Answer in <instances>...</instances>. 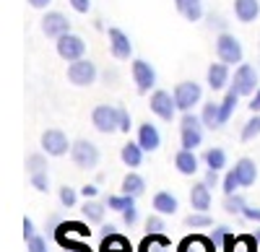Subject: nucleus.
Wrapping results in <instances>:
<instances>
[{
    "label": "nucleus",
    "instance_id": "obj_1",
    "mask_svg": "<svg viewBox=\"0 0 260 252\" xmlns=\"http://www.w3.org/2000/svg\"><path fill=\"white\" fill-rule=\"evenodd\" d=\"M203 120L195 117L192 112H182V120H180V140H182V149H190L195 151L203 140Z\"/></svg>",
    "mask_w": 260,
    "mask_h": 252
},
{
    "label": "nucleus",
    "instance_id": "obj_2",
    "mask_svg": "<svg viewBox=\"0 0 260 252\" xmlns=\"http://www.w3.org/2000/svg\"><path fill=\"white\" fill-rule=\"evenodd\" d=\"M216 55L226 65H240L242 62V42L229 31H221L216 37Z\"/></svg>",
    "mask_w": 260,
    "mask_h": 252
},
{
    "label": "nucleus",
    "instance_id": "obj_3",
    "mask_svg": "<svg viewBox=\"0 0 260 252\" xmlns=\"http://www.w3.org/2000/svg\"><path fill=\"white\" fill-rule=\"evenodd\" d=\"M96 76H99L96 65H94L91 60H86V57H81V60H73L71 65H68V81L73 83V86H78V89L91 86V83L96 81Z\"/></svg>",
    "mask_w": 260,
    "mask_h": 252
},
{
    "label": "nucleus",
    "instance_id": "obj_4",
    "mask_svg": "<svg viewBox=\"0 0 260 252\" xmlns=\"http://www.w3.org/2000/svg\"><path fill=\"white\" fill-rule=\"evenodd\" d=\"M91 125L99 133H115V130H120V107H112V104H99V107H94Z\"/></svg>",
    "mask_w": 260,
    "mask_h": 252
},
{
    "label": "nucleus",
    "instance_id": "obj_5",
    "mask_svg": "<svg viewBox=\"0 0 260 252\" xmlns=\"http://www.w3.org/2000/svg\"><path fill=\"white\" fill-rule=\"evenodd\" d=\"M232 89L240 94V96H252L260 86H257V70L247 62H240L234 70V78H232Z\"/></svg>",
    "mask_w": 260,
    "mask_h": 252
},
{
    "label": "nucleus",
    "instance_id": "obj_6",
    "mask_svg": "<svg viewBox=\"0 0 260 252\" xmlns=\"http://www.w3.org/2000/svg\"><path fill=\"white\" fill-rule=\"evenodd\" d=\"M71 159H73V164L78 166V169H94V166L99 164V149L91 140L81 138L71 146Z\"/></svg>",
    "mask_w": 260,
    "mask_h": 252
},
{
    "label": "nucleus",
    "instance_id": "obj_7",
    "mask_svg": "<svg viewBox=\"0 0 260 252\" xmlns=\"http://www.w3.org/2000/svg\"><path fill=\"white\" fill-rule=\"evenodd\" d=\"M175 101H177V110L180 112H190L195 104L201 101L203 96V89H201V83H195V81H182L175 86Z\"/></svg>",
    "mask_w": 260,
    "mask_h": 252
},
{
    "label": "nucleus",
    "instance_id": "obj_8",
    "mask_svg": "<svg viewBox=\"0 0 260 252\" xmlns=\"http://www.w3.org/2000/svg\"><path fill=\"white\" fill-rule=\"evenodd\" d=\"M55 47H57V55L62 60H68V62L86 57V42L78 34H71V31L62 34L60 39H55Z\"/></svg>",
    "mask_w": 260,
    "mask_h": 252
},
{
    "label": "nucleus",
    "instance_id": "obj_9",
    "mask_svg": "<svg viewBox=\"0 0 260 252\" xmlns=\"http://www.w3.org/2000/svg\"><path fill=\"white\" fill-rule=\"evenodd\" d=\"M151 112H154L156 117H161V120H167V122H172L175 120V115H177V101H175V94H169V91H154L151 94Z\"/></svg>",
    "mask_w": 260,
    "mask_h": 252
},
{
    "label": "nucleus",
    "instance_id": "obj_10",
    "mask_svg": "<svg viewBox=\"0 0 260 252\" xmlns=\"http://www.w3.org/2000/svg\"><path fill=\"white\" fill-rule=\"evenodd\" d=\"M130 73H133V81H136L138 94H148L151 89L156 86V70L151 68V62H146V60H133Z\"/></svg>",
    "mask_w": 260,
    "mask_h": 252
},
{
    "label": "nucleus",
    "instance_id": "obj_11",
    "mask_svg": "<svg viewBox=\"0 0 260 252\" xmlns=\"http://www.w3.org/2000/svg\"><path fill=\"white\" fill-rule=\"evenodd\" d=\"M68 31H71V21L60 11H47L45 16H42V34H45L47 39H60Z\"/></svg>",
    "mask_w": 260,
    "mask_h": 252
},
{
    "label": "nucleus",
    "instance_id": "obj_12",
    "mask_svg": "<svg viewBox=\"0 0 260 252\" xmlns=\"http://www.w3.org/2000/svg\"><path fill=\"white\" fill-rule=\"evenodd\" d=\"M71 146L73 143H68V135H65L62 130H45L42 133V149H45V154L47 156H65L71 151Z\"/></svg>",
    "mask_w": 260,
    "mask_h": 252
},
{
    "label": "nucleus",
    "instance_id": "obj_13",
    "mask_svg": "<svg viewBox=\"0 0 260 252\" xmlns=\"http://www.w3.org/2000/svg\"><path fill=\"white\" fill-rule=\"evenodd\" d=\"M107 37H110V52L115 60H127L130 55H133V45H130V37L117 29V26H110L107 29Z\"/></svg>",
    "mask_w": 260,
    "mask_h": 252
},
{
    "label": "nucleus",
    "instance_id": "obj_14",
    "mask_svg": "<svg viewBox=\"0 0 260 252\" xmlns=\"http://www.w3.org/2000/svg\"><path fill=\"white\" fill-rule=\"evenodd\" d=\"M216 242L211 237H203V234H190L180 242L177 252H216Z\"/></svg>",
    "mask_w": 260,
    "mask_h": 252
},
{
    "label": "nucleus",
    "instance_id": "obj_15",
    "mask_svg": "<svg viewBox=\"0 0 260 252\" xmlns=\"http://www.w3.org/2000/svg\"><path fill=\"white\" fill-rule=\"evenodd\" d=\"M206 81H208V86L211 91H221L226 83H229V65L226 62H211L208 65V73H206Z\"/></svg>",
    "mask_w": 260,
    "mask_h": 252
},
{
    "label": "nucleus",
    "instance_id": "obj_16",
    "mask_svg": "<svg viewBox=\"0 0 260 252\" xmlns=\"http://www.w3.org/2000/svg\"><path fill=\"white\" fill-rule=\"evenodd\" d=\"M138 143H141L143 151L154 154L159 146H161V135H159V130H156L151 122H143L141 128H138Z\"/></svg>",
    "mask_w": 260,
    "mask_h": 252
},
{
    "label": "nucleus",
    "instance_id": "obj_17",
    "mask_svg": "<svg viewBox=\"0 0 260 252\" xmlns=\"http://www.w3.org/2000/svg\"><path fill=\"white\" fill-rule=\"evenodd\" d=\"M234 16L242 24H252L260 16V0H234Z\"/></svg>",
    "mask_w": 260,
    "mask_h": 252
},
{
    "label": "nucleus",
    "instance_id": "obj_18",
    "mask_svg": "<svg viewBox=\"0 0 260 252\" xmlns=\"http://www.w3.org/2000/svg\"><path fill=\"white\" fill-rule=\"evenodd\" d=\"M190 205L195 208V211H203V213L211 208V187L206 182L192 185V190H190Z\"/></svg>",
    "mask_w": 260,
    "mask_h": 252
},
{
    "label": "nucleus",
    "instance_id": "obj_19",
    "mask_svg": "<svg viewBox=\"0 0 260 252\" xmlns=\"http://www.w3.org/2000/svg\"><path fill=\"white\" fill-rule=\"evenodd\" d=\"M234 172H237V177H240L242 187H250L257 179V166H255L252 159H240V161L234 164Z\"/></svg>",
    "mask_w": 260,
    "mask_h": 252
},
{
    "label": "nucleus",
    "instance_id": "obj_20",
    "mask_svg": "<svg viewBox=\"0 0 260 252\" xmlns=\"http://www.w3.org/2000/svg\"><path fill=\"white\" fill-rule=\"evenodd\" d=\"M175 166H177V172L180 174H195L198 172V156H195L190 149H182V151H177V156H175Z\"/></svg>",
    "mask_w": 260,
    "mask_h": 252
},
{
    "label": "nucleus",
    "instance_id": "obj_21",
    "mask_svg": "<svg viewBox=\"0 0 260 252\" xmlns=\"http://www.w3.org/2000/svg\"><path fill=\"white\" fill-rule=\"evenodd\" d=\"M99 252H133V247H130V242H127L122 234L112 232V234L102 237V247H99Z\"/></svg>",
    "mask_w": 260,
    "mask_h": 252
},
{
    "label": "nucleus",
    "instance_id": "obj_22",
    "mask_svg": "<svg viewBox=\"0 0 260 252\" xmlns=\"http://www.w3.org/2000/svg\"><path fill=\"white\" fill-rule=\"evenodd\" d=\"M154 211H156V213H161V216H172V213H177V198L172 195V193H167V190L156 193V195H154Z\"/></svg>",
    "mask_w": 260,
    "mask_h": 252
},
{
    "label": "nucleus",
    "instance_id": "obj_23",
    "mask_svg": "<svg viewBox=\"0 0 260 252\" xmlns=\"http://www.w3.org/2000/svg\"><path fill=\"white\" fill-rule=\"evenodd\" d=\"M122 193L125 195H133V198H141L143 193H146V179L141 177V174H136V172H130V174H125L122 177Z\"/></svg>",
    "mask_w": 260,
    "mask_h": 252
},
{
    "label": "nucleus",
    "instance_id": "obj_24",
    "mask_svg": "<svg viewBox=\"0 0 260 252\" xmlns=\"http://www.w3.org/2000/svg\"><path fill=\"white\" fill-rule=\"evenodd\" d=\"M201 120L208 130H219L221 128V110L216 101H206L203 104V112H201Z\"/></svg>",
    "mask_w": 260,
    "mask_h": 252
},
{
    "label": "nucleus",
    "instance_id": "obj_25",
    "mask_svg": "<svg viewBox=\"0 0 260 252\" xmlns=\"http://www.w3.org/2000/svg\"><path fill=\"white\" fill-rule=\"evenodd\" d=\"M55 234H68V237H91V229L89 224H81V221H60Z\"/></svg>",
    "mask_w": 260,
    "mask_h": 252
},
{
    "label": "nucleus",
    "instance_id": "obj_26",
    "mask_svg": "<svg viewBox=\"0 0 260 252\" xmlns=\"http://www.w3.org/2000/svg\"><path fill=\"white\" fill-rule=\"evenodd\" d=\"M120 159H122L125 166H130V169L141 166V161H143V149H141V143H125L122 151H120Z\"/></svg>",
    "mask_w": 260,
    "mask_h": 252
},
{
    "label": "nucleus",
    "instance_id": "obj_27",
    "mask_svg": "<svg viewBox=\"0 0 260 252\" xmlns=\"http://www.w3.org/2000/svg\"><path fill=\"white\" fill-rule=\"evenodd\" d=\"M175 8H177L187 21H201V18H203L201 0H175Z\"/></svg>",
    "mask_w": 260,
    "mask_h": 252
},
{
    "label": "nucleus",
    "instance_id": "obj_28",
    "mask_svg": "<svg viewBox=\"0 0 260 252\" xmlns=\"http://www.w3.org/2000/svg\"><path fill=\"white\" fill-rule=\"evenodd\" d=\"M169 247H172V242L164 234H146L138 252H169Z\"/></svg>",
    "mask_w": 260,
    "mask_h": 252
},
{
    "label": "nucleus",
    "instance_id": "obj_29",
    "mask_svg": "<svg viewBox=\"0 0 260 252\" xmlns=\"http://www.w3.org/2000/svg\"><path fill=\"white\" fill-rule=\"evenodd\" d=\"M83 216L89 219L91 224H102L104 221V211H107V203H99V200H94V198H86V203H83Z\"/></svg>",
    "mask_w": 260,
    "mask_h": 252
},
{
    "label": "nucleus",
    "instance_id": "obj_30",
    "mask_svg": "<svg viewBox=\"0 0 260 252\" xmlns=\"http://www.w3.org/2000/svg\"><path fill=\"white\" fill-rule=\"evenodd\" d=\"M237 101H240V94H237L234 89H229V91H226V96H224V101L219 104V110H221V125H226V122H229V117L234 115Z\"/></svg>",
    "mask_w": 260,
    "mask_h": 252
},
{
    "label": "nucleus",
    "instance_id": "obj_31",
    "mask_svg": "<svg viewBox=\"0 0 260 252\" xmlns=\"http://www.w3.org/2000/svg\"><path fill=\"white\" fill-rule=\"evenodd\" d=\"M55 239H57V244H60L62 249H68V252H91L89 244L83 242V237H81V239H73V237H68V234H55Z\"/></svg>",
    "mask_w": 260,
    "mask_h": 252
},
{
    "label": "nucleus",
    "instance_id": "obj_32",
    "mask_svg": "<svg viewBox=\"0 0 260 252\" xmlns=\"http://www.w3.org/2000/svg\"><path fill=\"white\" fill-rule=\"evenodd\" d=\"M203 159H206L208 169H216V172H221L224 166H226V154H224V149H208Z\"/></svg>",
    "mask_w": 260,
    "mask_h": 252
},
{
    "label": "nucleus",
    "instance_id": "obj_33",
    "mask_svg": "<svg viewBox=\"0 0 260 252\" xmlns=\"http://www.w3.org/2000/svg\"><path fill=\"white\" fill-rule=\"evenodd\" d=\"M104 203H107V208H110V211H120V213H122L125 208L136 205V198L122 193V195H107V200H104Z\"/></svg>",
    "mask_w": 260,
    "mask_h": 252
},
{
    "label": "nucleus",
    "instance_id": "obj_34",
    "mask_svg": "<svg viewBox=\"0 0 260 252\" xmlns=\"http://www.w3.org/2000/svg\"><path fill=\"white\" fill-rule=\"evenodd\" d=\"M211 224H213V219L208 213H203V211H195V213H190L185 219V226H190V229H206Z\"/></svg>",
    "mask_w": 260,
    "mask_h": 252
},
{
    "label": "nucleus",
    "instance_id": "obj_35",
    "mask_svg": "<svg viewBox=\"0 0 260 252\" xmlns=\"http://www.w3.org/2000/svg\"><path fill=\"white\" fill-rule=\"evenodd\" d=\"M224 208H226V213H232V216H237V213H242L245 208H247V203H245V198L242 195H226V200H224Z\"/></svg>",
    "mask_w": 260,
    "mask_h": 252
},
{
    "label": "nucleus",
    "instance_id": "obj_36",
    "mask_svg": "<svg viewBox=\"0 0 260 252\" xmlns=\"http://www.w3.org/2000/svg\"><path fill=\"white\" fill-rule=\"evenodd\" d=\"M260 135V115H252L247 122H245V128H242V140L247 143V140H252V138H257Z\"/></svg>",
    "mask_w": 260,
    "mask_h": 252
},
{
    "label": "nucleus",
    "instance_id": "obj_37",
    "mask_svg": "<svg viewBox=\"0 0 260 252\" xmlns=\"http://www.w3.org/2000/svg\"><path fill=\"white\" fill-rule=\"evenodd\" d=\"M26 172L29 174H37V172H47V159L42 154H31L26 159Z\"/></svg>",
    "mask_w": 260,
    "mask_h": 252
},
{
    "label": "nucleus",
    "instance_id": "obj_38",
    "mask_svg": "<svg viewBox=\"0 0 260 252\" xmlns=\"http://www.w3.org/2000/svg\"><path fill=\"white\" fill-rule=\"evenodd\" d=\"M221 187H224V195H234V193L242 187V182H240V177H237V172H234V169H232V172H226V177H224Z\"/></svg>",
    "mask_w": 260,
    "mask_h": 252
},
{
    "label": "nucleus",
    "instance_id": "obj_39",
    "mask_svg": "<svg viewBox=\"0 0 260 252\" xmlns=\"http://www.w3.org/2000/svg\"><path fill=\"white\" fill-rule=\"evenodd\" d=\"M31 187H34V190H39V193H47V190H50V177H47V172L31 174Z\"/></svg>",
    "mask_w": 260,
    "mask_h": 252
},
{
    "label": "nucleus",
    "instance_id": "obj_40",
    "mask_svg": "<svg viewBox=\"0 0 260 252\" xmlns=\"http://www.w3.org/2000/svg\"><path fill=\"white\" fill-rule=\"evenodd\" d=\"M76 200H78V195H76L73 187H68V185L60 187V203H62L65 208H73V205H76Z\"/></svg>",
    "mask_w": 260,
    "mask_h": 252
},
{
    "label": "nucleus",
    "instance_id": "obj_41",
    "mask_svg": "<svg viewBox=\"0 0 260 252\" xmlns=\"http://www.w3.org/2000/svg\"><path fill=\"white\" fill-rule=\"evenodd\" d=\"M146 232H148V234H161V232H164L161 213H156V216H148V221H146Z\"/></svg>",
    "mask_w": 260,
    "mask_h": 252
},
{
    "label": "nucleus",
    "instance_id": "obj_42",
    "mask_svg": "<svg viewBox=\"0 0 260 252\" xmlns=\"http://www.w3.org/2000/svg\"><path fill=\"white\" fill-rule=\"evenodd\" d=\"M226 237H229V226H216V229H213V234H211V239L216 242V247H224Z\"/></svg>",
    "mask_w": 260,
    "mask_h": 252
},
{
    "label": "nucleus",
    "instance_id": "obj_43",
    "mask_svg": "<svg viewBox=\"0 0 260 252\" xmlns=\"http://www.w3.org/2000/svg\"><path fill=\"white\" fill-rule=\"evenodd\" d=\"M122 221H125L127 226H133V224L138 221V208H136V205L125 208V211H122Z\"/></svg>",
    "mask_w": 260,
    "mask_h": 252
},
{
    "label": "nucleus",
    "instance_id": "obj_44",
    "mask_svg": "<svg viewBox=\"0 0 260 252\" xmlns=\"http://www.w3.org/2000/svg\"><path fill=\"white\" fill-rule=\"evenodd\" d=\"M29 252H47V242L42 237H31L29 239Z\"/></svg>",
    "mask_w": 260,
    "mask_h": 252
},
{
    "label": "nucleus",
    "instance_id": "obj_45",
    "mask_svg": "<svg viewBox=\"0 0 260 252\" xmlns=\"http://www.w3.org/2000/svg\"><path fill=\"white\" fill-rule=\"evenodd\" d=\"M68 3L73 6L76 13H89V8H91V0H68Z\"/></svg>",
    "mask_w": 260,
    "mask_h": 252
},
{
    "label": "nucleus",
    "instance_id": "obj_46",
    "mask_svg": "<svg viewBox=\"0 0 260 252\" xmlns=\"http://www.w3.org/2000/svg\"><path fill=\"white\" fill-rule=\"evenodd\" d=\"M120 133H130V115L125 107H120Z\"/></svg>",
    "mask_w": 260,
    "mask_h": 252
},
{
    "label": "nucleus",
    "instance_id": "obj_47",
    "mask_svg": "<svg viewBox=\"0 0 260 252\" xmlns=\"http://www.w3.org/2000/svg\"><path fill=\"white\" fill-rule=\"evenodd\" d=\"M247 107H250V112H252V115H260V89L252 94V99H250Z\"/></svg>",
    "mask_w": 260,
    "mask_h": 252
},
{
    "label": "nucleus",
    "instance_id": "obj_48",
    "mask_svg": "<svg viewBox=\"0 0 260 252\" xmlns=\"http://www.w3.org/2000/svg\"><path fill=\"white\" fill-rule=\"evenodd\" d=\"M242 216L247 219V221H260V208H245V211H242Z\"/></svg>",
    "mask_w": 260,
    "mask_h": 252
},
{
    "label": "nucleus",
    "instance_id": "obj_49",
    "mask_svg": "<svg viewBox=\"0 0 260 252\" xmlns=\"http://www.w3.org/2000/svg\"><path fill=\"white\" fill-rule=\"evenodd\" d=\"M208 187H216V185H219V172H216V169H208L206 172V179H203Z\"/></svg>",
    "mask_w": 260,
    "mask_h": 252
},
{
    "label": "nucleus",
    "instance_id": "obj_50",
    "mask_svg": "<svg viewBox=\"0 0 260 252\" xmlns=\"http://www.w3.org/2000/svg\"><path fill=\"white\" fill-rule=\"evenodd\" d=\"M24 237H26V242H29L31 237H37V234H34V221H31V219H24Z\"/></svg>",
    "mask_w": 260,
    "mask_h": 252
},
{
    "label": "nucleus",
    "instance_id": "obj_51",
    "mask_svg": "<svg viewBox=\"0 0 260 252\" xmlns=\"http://www.w3.org/2000/svg\"><path fill=\"white\" fill-rule=\"evenodd\" d=\"M52 3V0H29V6L31 8H37V11H42V8H47Z\"/></svg>",
    "mask_w": 260,
    "mask_h": 252
},
{
    "label": "nucleus",
    "instance_id": "obj_52",
    "mask_svg": "<svg viewBox=\"0 0 260 252\" xmlns=\"http://www.w3.org/2000/svg\"><path fill=\"white\" fill-rule=\"evenodd\" d=\"M81 193H83V198H94L96 195V185H86Z\"/></svg>",
    "mask_w": 260,
    "mask_h": 252
},
{
    "label": "nucleus",
    "instance_id": "obj_53",
    "mask_svg": "<svg viewBox=\"0 0 260 252\" xmlns=\"http://www.w3.org/2000/svg\"><path fill=\"white\" fill-rule=\"evenodd\" d=\"M208 24L216 26V29H224V21H221L219 16H208Z\"/></svg>",
    "mask_w": 260,
    "mask_h": 252
},
{
    "label": "nucleus",
    "instance_id": "obj_54",
    "mask_svg": "<svg viewBox=\"0 0 260 252\" xmlns=\"http://www.w3.org/2000/svg\"><path fill=\"white\" fill-rule=\"evenodd\" d=\"M115 232V226L110 224V226H102V237H107V234H112Z\"/></svg>",
    "mask_w": 260,
    "mask_h": 252
},
{
    "label": "nucleus",
    "instance_id": "obj_55",
    "mask_svg": "<svg viewBox=\"0 0 260 252\" xmlns=\"http://www.w3.org/2000/svg\"><path fill=\"white\" fill-rule=\"evenodd\" d=\"M255 237H257V242H260V229H257V232H255Z\"/></svg>",
    "mask_w": 260,
    "mask_h": 252
},
{
    "label": "nucleus",
    "instance_id": "obj_56",
    "mask_svg": "<svg viewBox=\"0 0 260 252\" xmlns=\"http://www.w3.org/2000/svg\"><path fill=\"white\" fill-rule=\"evenodd\" d=\"M257 47H260V42H257Z\"/></svg>",
    "mask_w": 260,
    "mask_h": 252
}]
</instances>
